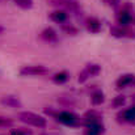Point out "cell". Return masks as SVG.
Returning a JSON list of instances; mask_svg holds the SVG:
<instances>
[{
  "instance_id": "44dd1931",
  "label": "cell",
  "mask_w": 135,
  "mask_h": 135,
  "mask_svg": "<svg viewBox=\"0 0 135 135\" xmlns=\"http://www.w3.org/2000/svg\"><path fill=\"white\" fill-rule=\"evenodd\" d=\"M9 126H12V119L5 118V117H0V127H9Z\"/></svg>"
},
{
  "instance_id": "6da1fadb",
  "label": "cell",
  "mask_w": 135,
  "mask_h": 135,
  "mask_svg": "<svg viewBox=\"0 0 135 135\" xmlns=\"http://www.w3.org/2000/svg\"><path fill=\"white\" fill-rule=\"evenodd\" d=\"M18 119L26 125H30V126H34V127H38V129H42L46 127L47 125V121H46L45 117L40 115V114H36L33 112H21L18 113Z\"/></svg>"
},
{
  "instance_id": "d4e9b609",
  "label": "cell",
  "mask_w": 135,
  "mask_h": 135,
  "mask_svg": "<svg viewBox=\"0 0 135 135\" xmlns=\"http://www.w3.org/2000/svg\"><path fill=\"white\" fill-rule=\"evenodd\" d=\"M3 32H4V28H3V26H1V25H0V34H1V33H3Z\"/></svg>"
},
{
  "instance_id": "cb8c5ba5",
  "label": "cell",
  "mask_w": 135,
  "mask_h": 135,
  "mask_svg": "<svg viewBox=\"0 0 135 135\" xmlns=\"http://www.w3.org/2000/svg\"><path fill=\"white\" fill-rule=\"evenodd\" d=\"M131 24H134L135 25V16L133 15V17H131Z\"/></svg>"
},
{
  "instance_id": "ba28073f",
  "label": "cell",
  "mask_w": 135,
  "mask_h": 135,
  "mask_svg": "<svg viewBox=\"0 0 135 135\" xmlns=\"http://www.w3.org/2000/svg\"><path fill=\"white\" fill-rule=\"evenodd\" d=\"M110 34L115 38H135V32L130 30L129 28L114 25L110 28Z\"/></svg>"
},
{
  "instance_id": "9c48e42d",
  "label": "cell",
  "mask_w": 135,
  "mask_h": 135,
  "mask_svg": "<svg viewBox=\"0 0 135 135\" xmlns=\"http://www.w3.org/2000/svg\"><path fill=\"white\" fill-rule=\"evenodd\" d=\"M49 17H50V20L54 21L55 24L62 25V24L67 22V20H68V13H67L66 11H63V9H56V11L51 12Z\"/></svg>"
},
{
  "instance_id": "2e32d148",
  "label": "cell",
  "mask_w": 135,
  "mask_h": 135,
  "mask_svg": "<svg viewBox=\"0 0 135 135\" xmlns=\"http://www.w3.org/2000/svg\"><path fill=\"white\" fill-rule=\"evenodd\" d=\"M68 79H70V74H68L67 71L56 72V74L52 76V81H54V83H56V84H64Z\"/></svg>"
},
{
  "instance_id": "484cf974",
  "label": "cell",
  "mask_w": 135,
  "mask_h": 135,
  "mask_svg": "<svg viewBox=\"0 0 135 135\" xmlns=\"http://www.w3.org/2000/svg\"><path fill=\"white\" fill-rule=\"evenodd\" d=\"M0 1H7V0H0Z\"/></svg>"
},
{
  "instance_id": "3957f363",
  "label": "cell",
  "mask_w": 135,
  "mask_h": 135,
  "mask_svg": "<svg viewBox=\"0 0 135 135\" xmlns=\"http://www.w3.org/2000/svg\"><path fill=\"white\" fill-rule=\"evenodd\" d=\"M51 5L58 7V9H63L67 13H74L76 16H79V13H81V7L78 3V0H50Z\"/></svg>"
},
{
  "instance_id": "4fadbf2b",
  "label": "cell",
  "mask_w": 135,
  "mask_h": 135,
  "mask_svg": "<svg viewBox=\"0 0 135 135\" xmlns=\"http://www.w3.org/2000/svg\"><path fill=\"white\" fill-rule=\"evenodd\" d=\"M41 38L46 42H49V44H54V42L58 41V33L52 28H46L41 33Z\"/></svg>"
},
{
  "instance_id": "603a6c76",
  "label": "cell",
  "mask_w": 135,
  "mask_h": 135,
  "mask_svg": "<svg viewBox=\"0 0 135 135\" xmlns=\"http://www.w3.org/2000/svg\"><path fill=\"white\" fill-rule=\"evenodd\" d=\"M40 135H60L58 133H51V131H45V133H41Z\"/></svg>"
},
{
  "instance_id": "ffe728a7",
  "label": "cell",
  "mask_w": 135,
  "mask_h": 135,
  "mask_svg": "<svg viewBox=\"0 0 135 135\" xmlns=\"http://www.w3.org/2000/svg\"><path fill=\"white\" fill-rule=\"evenodd\" d=\"M9 135H32V131L26 129H13L9 131Z\"/></svg>"
},
{
  "instance_id": "e0dca14e",
  "label": "cell",
  "mask_w": 135,
  "mask_h": 135,
  "mask_svg": "<svg viewBox=\"0 0 135 135\" xmlns=\"http://www.w3.org/2000/svg\"><path fill=\"white\" fill-rule=\"evenodd\" d=\"M60 28H62V30H63L66 34L76 36V34L79 33L78 28H76V26H74V25H72V24H70V22H64V24H62V25H60Z\"/></svg>"
},
{
  "instance_id": "7a4b0ae2",
  "label": "cell",
  "mask_w": 135,
  "mask_h": 135,
  "mask_svg": "<svg viewBox=\"0 0 135 135\" xmlns=\"http://www.w3.org/2000/svg\"><path fill=\"white\" fill-rule=\"evenodd\" d=\"M54 118H55V121H58L59 123L66 125V126H71V127H75V126H80V125H83L80 117L76 115V114L72 113V112H68V110H63V112L56 110Z\"/></svg>"
},
{
  "instance_id": "52a82bcc",
  "label": "cell",
  "mask_w": 135,
  "mask_h": 135,
  "mask_svg": "<svg viewBox=\"0 0 135 135\" xmlns=\"http://www.w3.org/2000/svg\"><path fill=\"white\" fill-rule=\"evenodd\" d=\"M85 126L84 135H102L105 133V126L102 121H93V122H85L83 123Z\"/></svg>"
},
{
  "instance_id": "ac0fdd59",
  "label": "cell",
  "mask_w": 135,
  "mask_h": 135,
  "mask_svg": "<svg viewBox=\"0 0 135 135\" xmlns=\"http://www.w3.org/2000/svg\"><path fill=\"white\" fill-rule=\"evenodd\" d=\"M13 1L21 9H32L33 5H34V1L33 0H13Z\"/></svg>"
},
{
  "instance_id": "8992f818",
  "label": "cell",
  "mask_w": 135,
  "mask_h": 135,
  "mask_svg": "<svg viewBox=\"0 0 135 135\" xmlns=\"http://www.w3.org/2000/svg\"><path fill=\"white\" fill-rule=\"evenodd\" d=\"M49 74V68L45 66H24L20 70V75L22 76H41Z\"/></svg>"
},
{
  "instance_id": "7402d4cb",
  "label": "cell",
  "mask_w": 135,
  "mask_h": 135,
  "mask_svg": "<svg viewBox=\"0 0 135 135\" xmlns=\"http://www.w3.org/2000/svg\"><path fill=\"white\" fill-rule=\"evenodd\" d=\"M104 1H105L106 4H109V5H114V7H115V5L119 4L121 0H104Z\"/></svg>"
},
{
  "instance_id": "8fae6325",
  "label": "cell",
  "mask_w": 135,
  "mask_h": 135,
  "mask_svg": "<svg viewBox=\"0 0 135 135\" xmlns=\"http://www.w3.org/2000/svg\"><path fill=\"white\" fill-rule=\"evenodd\" d=\"M85 26H87L88 32L93 33V34H97L101 32V21L96 17H88L85 21Z\"/></svg>"
},
{
  "instance_id": "7c38bea8",
  "label": "cell",
  "mask_w": 135,
  "mask_h": 135,
  "mask_svg": "<svg viewBox=\"0 0 135 135\" xmlns=\"http://www.w3.org/2000/svg\"><path fill=\"white\" fill-rule=\"evenodd\" d=\"M118 118L121 122H127V123H134L135 125V110L134 108H129L118 114Z\"/></svg>"
},
{
  "instance_id": "277c9868",
  "label": "cell",
  "mask_w": 135,
  "mask_h": 135,
  "mask_svg": "<svg viewBox=\"0 0 135 135\" xmlns=\"http://www.w3.org/2000/svg\"><path fill=\"white\" fill-rule=\"evenodd\" d=\"M131 17H133V7L130 4H125L117 12V24L119 26L127 28L131 24Z\"/></svg>"
},
{
  "instance_id": "9a60e30c",
  "label": "cell",
  "mask_w": 135,
  "mask_h": 135,
  "mask_svg": "<svg viewBox=\"0 0 135 135\" xmlns=\"http://www.w3.org/2000/svg\"><path fill=\"white\" fill-rule=\"evenodd\" d=\"M90 101H92L93 105H101V104L105 101V94L100 89L93 90L92 94H90Z\"/></svg>"
},
{
  "instance_id": "5bb4252c",
  "label": "cell",
  "mask_w": 135,
  "mask_h": 135,
  "mask_svg": "<svg viewBox=\"0 0 135 135\" xmlns=\"http://www.w3.org/2000/svg\"><path fill=\"white\" fill-rule=\"evenodd\" d=\"M134 81H135L134 75H131V74H126V75L119 76L115 84H117V88H118V89H122V88H126L127 85L133 84Z\"/></svg>"
},
{
  "instance_id": "30bf717a",
  "label": "cell",
  "mask_w": 135,
  "mask_h": 135,
  "mask_svg": "<svg viewBox=\"0 0 135 135\" xmlns=\"http://www.w3.org/2000/svg\"><path fill=\"white\" fill-rule=\"evenodd\" d=\"M0 104L4 105V106H8V108H21V101L18 97L16 96H12V94H8V96H4L0 98Z\"/></svg>"
},
{
  "instance_id": "d6986e66",
  "label": "cell",
  "mask_w": 135,
  "mask_h": 135,
  "mask_svg": "<svg viewBox=\"0 0 135 135\" xmlns=\"http://www.w3.org/2000/svg\"><path fill=\"white\" fill-rule=\"evenodd\" d=\"M125 104H126V97L122 96V94L114 97L113 101H112V106H113V108H122Z\"/></svg>"
},
{
  "instance_id": "5b68a950",
  "label": "cell",
  "mask_w": 135,
  "mask_h": 135,
  "mask_svg": "<svg viewBox=\"0 0 135 135\" xmlns=\"http://www.w3.org/2000/svg\"><path fill=\"white\" fill-rule=\"evenodd\" d=\"M100 72H101V66H98V64H96V63H89V64H87L85 68L79 74L78 80H79V83H85L89 78L98 75Z\"/></svg>"
}]
</instances>
